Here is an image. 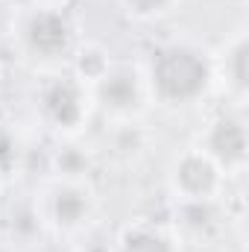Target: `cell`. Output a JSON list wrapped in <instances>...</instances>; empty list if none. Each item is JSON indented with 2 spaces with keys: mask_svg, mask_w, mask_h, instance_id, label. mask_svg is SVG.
<instances>
[{
  "mask_svg": "<svg viewBox=\"0 0 249 252\" xmlns=\"http://www.w3.org/2000/svg\"><path fill=\"white\" fill-rule=\"evenodd\" d=\"M15 161H18V141H15V135L9 129L0 126V170L9 176V170L15 167Z\"/></svg>",
  "mask_w": 249,
  "mask_h": 252,
  "instance_id": "14",
  "label": "cell"
},
{
  "mask_svg": "<svg viewBox=\"0 0 249 252\" xmlns=\"http://www.w3.org/2000/svg\"><path fill=\"white\" fill-rule=\"evenodd\" d=\"M109 64H112V53H109L106 47H100V44H94V41H82V44L76 47L70 64H67V70L91 88V85L109 70Z\"/></svg>",
  "mask_w": 249,
  "mask_h": 252,
  "instance_id": "12",
  "label": "cell"
},
{
  "mask_svg": "<svg viewBox=\"0 0 249 252\" xmlns=\"http://www.w3.org/2000/svg\"><path fill=\"white\" fill-rule=\"evenodd\" d=\"M15 15L18 9L9 3V0H0V41L12 38V27H15Z\"/></svg>",
  "mask_w": 249,
  "mask_h": 252,
  "instance_id": "15",
  "label": "cell"
},
{
  "mask_svg": "<svg viewBox=\"0 0 249 252\" xmlns=\"http://www.w3.org/2000/svg\"><path fill=\"white\" fill-rule=\"evenodd\" d=\"M12 38L27 62L44 67L47 73L64 70V64H70L76 47L82 44L76 21L70 18L67 9H41V6L18 9Z\"/></svg>",
  "mask_w": 249,
  "mask_h": 252,
  "instance_id": "2",
  "label": "cell"
},
{
  "mask_svg": "<svg viewBox=\"0 0 249 252\" xmlns=\"http://www.w3.org/2000/svg\"><path fill=\"white\" fill-rule=\"evenodd\" d=\"M118 6L124 9L126 18L138 24H158L170 18L182 6V0H118Z\"/></svg>",
  "mask_w": 249,
  "mask_h": 252,
  "instance_id": "13",
  "label": "cell"
},
{
  "mask_svg": "<svg viewBox=\"0 0 249 252\" xmlns=\"http://www.w3.org/2000/svg\"><path fill=\"white\" fill-rule=\"evenodd\" d=\"M94 112L109 118L112 124H135L153 106L141 62H118L112 59L109 70L91 85Z\"/></svg>",
  "mask_w": 249,
  "mask_h": 252,
  "instance_id": "5",
  "label": "cell"
},
{
  "mask_svg": "<svg viewBox=\"0 0 249 252\" xmlns=\"http://www.w3.org/2000/svg\"><path fill=\"white\" fill-rule=\"evenodd\" d=\"M173 232L185 241H205L220 226V199L214 202H173Z\"/></svg>",
  "mask_w": 249,
  "mask_h": 252,
  "instance_id": "10",
  "label": "cell"
},
{
  "mask_svg": "<svg viewBox=\"0 0 249 252\" xmlns=\"http://www.w3.org/2000/svg\"><path fill=\"white\" fill-rule=\"evenodd\" d=\"M44 229L56 238H82L97 220V190L88 176H53L32 196Z\"/></svg>",
  "mask_w": 249,
  "mask_h": 252,
  "instance_id": "3",
  "label": "cell"
},
{
  "mask_svg": "<svg viewBox=\"0 0 249 252\" xmlns=\"http://www.w3.org/2000/svg\"><path fill=\"white\" fill-rule=\"evenodd\" d=\"M73 252H115V244H106V241H82L76 244Z\"/></svg>",
  "mask_w": 249,
  "mask_h": 252,
  "instance_id": "16",
  "label": "cell"
},
{
  "mask_svg": "<svg viewBox=\"0 0 249 252\" xmlns=\"http://www.w3.org/2000/svg\"><path fill=\"white\" fill-rule=\"evenodd\" d=\"M35 109L50 132H56L59 138H76L94 115L91 88L70 70H53L38 85Z\"/></svg>",
  "mask_w": 249,
  "mask_h": 252,
  "instance_id": "4",
  "label": "cell"
},
{
  "mask_svg": "<svg viewBox=\"0 0 249 252\" xmlns=\"http://www.w3.org/2000/svg\"><path fill=\"white\" fill-rule=\"evenodd\" d=\"M196 147L223 170V176H241L249 164V132L244 109L217 112L196 138Z\"/></svg>",
  "mask_w": 249,
  "mask_h": 252,
  "instance_id": "7",
  "label": "cell"
},
{
  "mask_svg": "<svg viewBox=\"0 0 249 252\" xmlns=\"http://www.w3.org/2000/svg\"><path fill=\"white\" fill-rule=\"evenodd\" d=\"M115 252H182V238L164 220H129L115 238Z\"/></svg>",
  "mask_w": 249,
  "mask_h": 252,
  "instance_id": "9",
  "label": "cell"
},
{
  "mask_svg": "<svg viewBox=\"0 0 249 252\" xmlns=\"http://www.w3.org/2000/svg\"><path fill=\"white\" fill-rule=\"evenodd\" d=\"M214 56V88L223 91V97L244 109L249 100V35L247 27H238Z\"/></svg>",
  "mask_w": 249,
  "mask_h": 252,
  "instance_id": "8",
  "label": "cell"
},
{
  "mask_svg": "<svg viewBox=\"0 0 249 252\" xmlns=\"http://www.w3.org/2000/svg\"><path fill=\"white\" fill-rule=\"evenodd\" d=\"M150 103L161 109H193L214 91V56L199 41L164 38L141 62Z\"/></svg>",
  "mask_w": 249,
  "mask_h": 252,
  "instance_id": "1",
  "label": "cell"
},
{
  "mask_svg": "<svg viewBox=\"0 0 249 252\" xmlns=\"http://www.w3.org/2000/svg\"><path fill=\"white\" fill-rule=\"evenodd\" d=\"M73 0H30V6H41V9H70Z\"/></svg>",
  "mask_w": 249,
  "mask_h": 252,
  "instance_id": "17",
  "label": "cell"
},
{
  "mask_svg": "<svg viewBox=\"0 0 249 252\" xmlns=\"http://www.w3.org/2000/svg\"><path fill=\"white\" fill-rule=\"evenodd\" d=\"M44 223L38 217L35 199L27 202H15L6 208L3 214V238L9 241V247H32L41 235H44Z\"/></svg>",
  "mask_w": 249,
  "mask_h": 252,
  "instance_id": "11",
  "label": "cell"
},
{
  "mask_svg": "<svg viewBox=\"0 0 249 252\" xmlns=\"http://www.w3.org/2000/svg\"><path fill=\"white\" fill-rule=\"evenodd\" d=\"M3 188H6V173L0 170V193H3Z\"/></svg>",
  "mask_w": 249,
  "mask_h": 252,
  "instance_id": "18",
  "label": "cell"
},
{
  "mask_svg": "<svg viewBox=\"0 0 249 252\" xmlns=\"http://www.w3.org/2000/svg\"><path fill=\"white\" fill-rule=\"evenodd\" d=\"M223 170L196 147L190 144L170 158L167 167V190L173 202H214L226 193Z\"/></svg>",
  "mask_w": 249,
  "mask_h": 252,
  "instance_id": "6",
  "label": "cell"
}]
</instances>
